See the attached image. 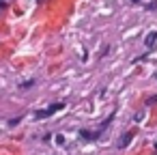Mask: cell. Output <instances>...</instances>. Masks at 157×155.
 I'll list each match as a JSON object with an SVG mask.
<instances>
[{
    "mask_svg": "<svg viewBox=\"0 0 157 155\" xmlns=\"http://www.w3.org/2000/svg\"><path fill=\"white\" fill-rule=\"evenodd\" d=\"M144 45H146L148 50H153V48L157 45V33H148V37L144 39Z\"/></svg>",
    "mask_w": 157,
    "mask_h": 155,
    "instance_id": "7a4b0ae2",
    "label": "cell"
},
{
    "mask_svg": "<svg viewBox=\"0 0 157 155\" xmlns=\"http://www.w3.org/2000/svg\"><path fill=\"white\" fill-rule=\"evenodd\" d=\"M129 140H131V134H125V136H123V140L118 142V146H121V149H123V146H127V144H129Z\"/></svg>",
    "mask_w": 157,
    "mask_h": 155,
    "instance_id": "3957f363",
    "label": "cell"
},
{
    "mask_svg": "<svg viewBox=\"0 0 157 155\" xmlns=\"http://www.w3.org/2000/svg\"><path fill=\"white\" fill-rule=\"evenodd\" d=\"M63 106H65V103H52V106H50L48 110H39V112H37V118H45V116H50V114H54L56 110H60Z\"/></svg>",
    "mask_w": 157,
    "mask_h": 155,
    "instance_id": "6da1fadb",
    "label": "cell"
},
{
    "mask_svg": "<svg viewBox=\"0 0 157 155\" xmlns=\"http://www.w3.org/2000/svg\"><path fill=\"white\" fill-rule=\"evenodd\" d=\"M133 2H140V0H133Z\"/></svg>",
    "mask_w": 157,
    "mask_h": 155,
    "instance_id": "277c9868",
    "label": "cell"
},
{
    "mask_svg": "<svg viewBox=\"0 0 157 155\" xmlns=\"http://www.w3.org/2000/svg\"><path fill=\"white\" fill-rule=\"evenodd\" d=\"M155 146H157V144H155Z\"/></svg>",
    "mask_w": 157,
    "mask_h": 155,
    "instance_id": "5b68a950",
    "label": "cell"
}]
</instances>
